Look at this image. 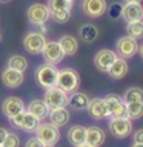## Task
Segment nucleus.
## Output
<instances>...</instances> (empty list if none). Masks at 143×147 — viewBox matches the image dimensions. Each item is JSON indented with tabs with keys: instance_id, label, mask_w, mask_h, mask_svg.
<instances>
[{
	"instance_id": "1",
	"label": "nucleus",
	"mask_w": 143,
	"mask_h": 147,
	"mask_svg": "<svg viewBox=\"0 0 143 147\" xmlns=\"http://www.w3.org/2000/svg\"><path fill=\"white\" fill-rule=\"evenodd\" d=\"M55 86L69 95L78 89V86H80V75L72 67H62L57 72V83H55Z\"/></svg>"
},
{
	"instance_id": "2",
	"label": "nucleus",
	"mask_w": 143,
	"mask_h": 147,
	"mask_svg": "<svg viewBox=\"0 0 143 147\" xmlns=\"http://www.w3.org/2000/svg\"><path fill=\"white\" fill-rule=\"evenodd\" d=\"M57 72H59V69L55 67V64H51V63L40 64V66H37L35 72H34L35 83L40 87H43V89L54 87L55 83H57Z\"/></svg>"
},
{
	"instance_id": "3",
	"label": "nucleus",
	"mask_w": 143,
	"mask_h": 147,
	"mask_svg": "<svg viewBox=\"0 0 143 147\" xmlns=\"http://www.w3.org/2000/svg\"><path fill=\"white\" fill-rule=\"evenodd\" d=\"M34 133H35V138H39L46 147L55 146L60 141L59 127L52 126L51 123H40L39 126H37V129L34 130Z\"/></svg>"
},
{
	"instance_id": "4",
	"label": "nucleus",
	"mask_w": 143,
	"mask_h": 147,
	"mask_svg": "<svg viewBox=\"0 0 143 147\" xmlns=\"http://www.w3.org/2000/svg\"><path fill=\"white\" fill-rule=\"evenodd\" d=\"M45 95H43V101L48 106V109H59V107H66L68 106V94L63 92L62 89H59L57 86L45 89Z\"/></svg>"
},
{
	"instance_id": "5",
	"label": "nucleus",
	"mask_w": 143,
	"mask_h": 147,
	"mask_svg": "<svg viewBox=\"0 0 143 147\" xmlns=\"http://www.w3.org/2000/svg\"><path fill=\"white\" fill-rule=\"evenodd\" d=\"M46 45V37L45 34H42L39 31H31L23 37V48H25L26 52H29L32 55L42 54Z\"/></svg>"
},
{
	"instance_id": "6",
	"label": "nucleus",
	"mask_w": 143,
	"mask_h": 147,
	"mask_svg": "<svg viewBox=\"0 0 143 147\" xmlns=\"http://www.w3.org/2000/svg\"><path fill=\"white\" fill-rule=\"evenodd\" d=\"M137 51H138L137 40L132 38V37H129V35L120 37L117 40V43H115V54H117L118 58L129 60L137 54Z\"/></svg>"
},
{
	"instance_id": "7",
	"label": "nucleus",
	"mask_w": 143,
	"mask_h": 147,
	"mask_svg": "<svg viewBox=\"0 0 143 147\" xmlns=\"http://www.w3.org/2000/svg\"><path fill=\"white\" fill-rule=\"evenodd\" d=\"M108 106V112L111 118H128V110H126V103L123 101L122 96L117 94H108L103 96Z\"/></svg>"
},
{
	"instance_id": "8",
	"label": "nucleus",
	"mask_w": 143,
	"mask_h": 147,
	"mask_svg": "<svg viewBox=\"0 0 143 147\" xmlns=\"http://www.w3.org/2000/svg\"><path fill=\"white\" fill-rule=\"evenodd\" d=\"M109 132L115 138H128L132 133V119L129 118H111L108 123Z\"/></svg>"
},
{
	"instance_id": "9",
	"label": "nucleus",
	"mask_w": 143,
	"mask_h": 147,
	"mask_svg": "<svg viewBox=\"0 0 143 147\" xmlns=\"http://www.w3.org/2000/svg\"><path fill=\"white\" fill-rule=\"evenodd\" d=\"M49 8L48 5H43V3H32L26 11V16H28V20L32 25H43L49 20Z\"/></svg>"
},
{
	"instance_id": "10",
	"label": "nucleus",
	"mask_w": 143,
	"mask_h": 147,
	"mask_svg": "<svg viewBox=\"0 0 143 147\" xmlns=\"http://www.w3.org/2000/svg\"><path fill=\"white\" fill-rule=\"evenodd\" d=\"M82 12L89 18H99L106 12L108 3L106 0H82Z\"/></svg>"
},
{
	"instance_id": "11",
	"label": "nucleus",
	"mask_w": 143,
	"mask_h": 147,
	"mask_svg": "<svg viewBox=\"0 0 143 147\" xmlns=\"http://www.w3.org/2000/svg\"><path fill=\"white\" fill-rule=\"evenodd\" d=\"M42 55H43L45 61L51 64H59L65 58V54L60 48L59 41H46L45 48L42 51Z\"/></svg>"
},
{
	"instance_id": "12",
	"label": "nucleus",
	"mask_w": 143,
	"mask_h": 147,
	"mask_svg": "<svg viewBox=\"0 0 143 147\" xmlns=\"http://www.w3.org/2000/svg\"><path fill=\"white\" fill-rule=\"evenodd\" d=\"M115 60H117V54H115V51H111V49H100L94 55V64L97 71L100 72H108L109 66Z\"/></svg>"
},
{
	"instance_id": "13",
	"label": "nucleus",
	"mask_w": 143,
	"mask_h": 147,
	"mask_svg": "<svg viewBox=\"0 0 143 147\" xmlns=\"http://www.w3.org/2000/svg\"><path fill=\"white\" fill-rule=\"evenodd\" d=\"M88 113L92 119H105L109 117V112H108V106H106V101L105 98H91L89 104H88Z\"/></svg>"
},
{
	"instance_id": "14",
	"label": "nucleus",
	"mask_w": 143,
	"mask_h": 147,
	"mask_svg": "<svg viewBox=\"0 0 143 147\" xmlns=\"http://www.w3.org/2000/svg\"><path fill=\"white\" fill-rule=\"evenodd\" d=\"M2 81L6 87H9V89H16V87H20L23 84L25 75H23V72H20V71L6 67L2 72Z\"/></svg>"
},
{
	"instance_id": "15",
	"label": "nucleus",
	"mask_w": 143,
	"mask_h": 147,
	"mask_svg": "<svg viewBox=\"0 0 143 147\" xmlns=\"http://www.w3.org/2000/svg\"><path fill=\"white\" fill-rule=\"evenodd\" d=\"M2 110L3 113L6 115V117H14V115L20 113L25 110V103H23V100L20 96H8V98L3 100V104H2Z\"/></svg>"
},
{
	"instance_id": "16",
	"label": "nucleus",
	"mask_w": 143,
	"mask_h": 147,
	"mask_svg": "<svg viewBox=\"0 0 143 147\" xmlns=\"http://www.w3.org/2000/svg\"><path fill=\"white\" fill-rule=\"evenodd\" d=\"M122 18L126 23L143 20V6L142 3H125L122 8Z\"/></svg>"
},
{
	"instance_id": "17",
	"label": "nucleus",
	"mask_w": 143,
	"mask_h": 147,
	"mask_svg": "<svg viewBox=\"0 0 143 147\" xmlns=\"http://www.w3.org/2000/svg\"><path fill=\"white\" fill-rule=\"evenodd\" d=\"M106 135L105 130L99 126H91L86 129V144L91 147H101V144L105 142Z\"/></svg>"
},
{
	"instance_id": "18",
	"label": "nucleus",
	"mask_w": 143,
	"mask_h": 147,
	"mask_svg": "<svg viewBox=\"0 0 143 147\" xmlns=\"http://www.w3.org/2000/svg\"><path fill=\"white\" fill-rule=\"evenodd\" d=\"M48 118L52 126L55 127H62L65 124L69 123L71 119V113L66 107H59V109H51L48 112Z\"/></svg>"
},
{
	"instance_id": "19",
	"label": "nucleus",
	"mask_w": 143,
	"mask_h": 147,
	"mask_svg": "<svg viewBox=\"0 0 143 147\" xmlns=\"http://www.w3.org/2000/svg\"><path fill=\"white\" fill-rule=\"evenodd\" d=\"M66 138L74 147L85 144V141H86V127L85 126H77V124L72 126V127H69V130L66 133Z\"/></svg>"
},
{
	"instance_id": "20",
	"label": "nucleus",
	"mask_w": 143,
	"mask_h": 147,
	"mask_svg": "<svg viewBox=\"0 0 143 147\" xmlns=\"http://www.w3.org/2000/svg\"><path fill=\"white\" fill-rule=\"evenodd\" d=\"M89 101H91V98L85 92H78V90L69 94V96H68V104L76 110H86Z\"/></svg>"
},
{
	"instance_id": "21",
	"label": "nucleus",
	"mask_w": 143,
	"mask_h": 147,
	"mask_svg": "<svg viewBox=\"0 0 143 147\" xmlns=\"http://www.w3.org/2000/svg\"><path fill=\"white\" fill-rule=\"evenodd\" d=\"M128 71H129V67H128L126 60L117 57V60H115V61L109 66V69H108V72H106V74H109V77L114 78V80H122V78L126 77Z\"/></svg>"
},
{
	"instance_id": "22",
	"label": "nucleus",
	"mask_w": 143,
	"mask_h": 147,
	"mask_svg": "<svg viewBox=\"0 0 143 147\" xmlns=\"http://www.w3.org/2000/svg\"><path fill=\"white\" fill-rule=\"evenodd\" d=\"M28 112L32 113L37 119H40V121H43L45 118H48V106L45 104L43 100H32L29 104H28Z\"/></svg>"
},
{
	"instance_id": "23",
	"label": "nucleus",
	"mask_w": 143,
	"mask_h": 147,
	"mask_svg": "<svg viewBox=\"0 0 143 147\" xmlns=\"http://www.w3.org/2000/svg\"><path fill=\"white\" fill-rule=\"evenodd\" d=\"M59 45H60V48H62L63 54L68 55V57L76 55L77 51H78V41H77L76 37H72V35H62L59 40Z\"/></svg>"
},
{
	"instance_id": "24",
	"label": "nucleus",
	"mask_w": 143,
	"mask_h": 147,
	"mask_svg": "<svg viewBox=\"0 0 143 147\" xmlns=\"http://www.w3.org/2000/svg\"><path fill=\"white\" fill-rule=\"evenodd\" d=\"M78 35L85 43H92L99 37V29L94 25H82L80 29H78Z\"/></svg>"
},
{
	"instance_id": "25",
	"label": "nucleus",
	"mask_w": 143,
	"mask_h": 147,
	"mask_svg": "<svg viewBox=\"0 0 143 147\" xmlns=\"http://www.w3.org/2000/svg\"><path fill=\"white\" fill-rule=\"evenodd\" d=\"M8 66L6 67H11V69H16V71H20V72H25L28 69V60L20 54H14L8 58L6 61Z\"/></svg>"
},
{
	"instance_id": "26",
	"label": "nucleus",
	"mask_w": 143,
	"mask_h": 147,
	"mask_svg": "<svg viewBox=\"0 0 143 147\" xmlns=\"http://www.w3.org/2000/svg\"><path fill=\"white\" fill-rule=\"evenodd\" d=\"M123 101L125 103H143V89L142 87H129L123 94Z\"/></svg>"
},
{
	"instance_id": "27",
	"label": "nucleus",
	"mask_w": 143,
	"mask_h": 147,
	"mask_svg": "<svg viewBox=\"0 0 143 147\" xmlns=\"http://www.w3.org/2000/svg\"><path fill=\"white\" fill-rule=\"evenodd\" d=\"M40 124V119H37L32 113H29L28 110H25V117H23V121H22V130L23 132H28V133H32L37 129V126Z\"/></svg>"
},
{
	"instance_id": "28",
	"label": "nucleus",
	"mask_w": 143,
	"mask_h": 147,
	"mask_svg": "<svg viewBox=\"0 0 143 147\" xmlns=\"http://www.w3.org/2000/svg\"><path fill=\"white\" fill-rule=\"evenodd\" d=\"M126 34L129 37H132V38H136V40L143 38V20L128 23L126 25Z\"/></svg>"
},
{
	"instance_id": "29",
	"label": "nucleus",
	"mask_w": 143,
	"mask_h": 147,
	"mask_svg": "<svg viewBox=\"0 0 143 147\" xmlns=\"http://www.w3.org/2000/svg\"><path fill=\"white\" fill-rule=\"evenodd\" d=\"M126 110L129 119H138L143 117V103H126Z\"/></svg>"
},
{
	"instance_id": "30",
	"label": "nucleus",
	"mask_w": 143,
	"mask_h": 147,
	"mask_svg": "<svg viewBox=\"0 0 143 147\" xmlns=\"http://www.w3.org/2000/svg\"><path fill=\"white\" fill-rule=\"evenodd\" d=\"M49 18H52L55 23H66L71 18V9H57V11H51Z\"/></svg>"
},
{
	"instance_id": "31",
	"label": "nucleus",
	"mask_w": 143,
	"mask_h": 147,
	"mask_svg": "<svg viewBox=\"0 0 143 147\" xmlns=\"http://www.w3.org/2000/svg\"><path fill=\"white\" fill-rule=\"evenodd\" d=\"M122 8H123V5L118 3V2L111 3L109 6L106 8V12H108L111 20H118V18L122 17Z\"/></svg>"
},
{
	"instance_id": "32",
	"label": "nucleus",
	"mask_w": 143,
	"mask_h": 147,
	"mask_svg": "<svg viewBox=\"0 0 143 147\" xmlns=\"http://www.w3.org/2000/svg\"><path fill=\"white\" fill-rule=\"evenodd\" d=\"M20 146V138L16 132H8L2 142V147H18Z\"/></svg>"
},
{
	"instance_id": "33",
	"label": "nucleus",
	"mask_w": 143,
	"mask_h": 147,
	"mask_svg": "<svg viewBox=\"0 0 143 147\" xmlns=\"http://www.w3.org/2000/svg\"><path fill=\"white\" fill-rule=\"evenodd\" d=\"M49 11H57V9H71L72 3L66 0H48Z\"/></svg>"
},
{
	"instance_id": "34",
	"label": "nucleus",
	"mask_w": 143,
	"mask_h": 147,
	"mask_svg": "<svg viewBox=\"0 0 143 147\" xmlns=\"http://www.w3.org/2000/svg\"><path fill=\"white\" fill-rule=\"evenodd\" d=\"M23 117H25V110L20 113H17V115H14V117H9V124H11L12 127H16V129H20L22 127V121H23Z\"/></svg>"
},
{
	"instance_id": "35",
	"label": "nucleus",
	"mask_w": 143,
	"mask_h": 147,
	"mask_svg": "<svg viewBox=\"0 0 143 147\" xmlns=\"http://www.w3.org/2000/svg\"><path fill=\"white\" fill-rule=\"evenodd\" d=\"M25 147H46V146L39 140V138L32 136V138H29V140L25 142Z\"/></svg>"
},
{
	"instance_id": "36",
	"label": "nucleus",
	"mask_w": 143,
	"mask_h": 147,
	"mask_svg": "<svg viewBox=\"0 0 143 147\" xmlns=\"http://www.w3.org/2000/svg\"><path fill=\"white\" fill-rule=\"evenodd\" d=\"M134 142H140V144H143V129H138V130L134 132Z\"/></svg>"
},
{
	"instance_id": "37",
	"label": "nucleus",
	"mask_w": 143,
	"mask_h": 147,
	"mask_svg": "<svg viewBox=\"0 0 143 147\" xmlns=\"http://www.w3.org/2000/svg\"><path fill=\"white\" fill-rule=\"evenodd\" d=\"M6 133H8V130H6V129L0 126V144H2V142H3V140H5V136H6Z\"/></svg>"
},
{
	"instance_id": "38",
	"label": "nucleus",
	"mask_w": 143,
	"mask_h": 147,
	"mask_svg": "<svg viewBox=\"0 0 143 147\" xmlns=\"http://www.w3.org/2000/svg\"><path fill=\"white\" fill-rule=\"evenodd\" d=\"M137 52L140 54V57H142V60H143V43H142L140 46H138V51H137Z\"/></svg>"
},
{
	"instance_id": "39",
	"label": "nucleus",
	"mask_w": 143,
	"mask_h": 147,
	"mask_svg": "<svg viewBox=\"0 0 143 147\" xmlns=\"http://www.w3.org/2000/svg\"><path fill=\"white\" fill-rule=\"evenodd\" d=\"M126 3H142V0H125Z\"/></svg>"
},
{
	"instance_id": "40",
	"label": "nucleus",
	"mask_w": 143,
	"mask_h": 147,
	"mask_svg": "<svg viewBox=\"0 0 143 147\" xmlns=\"http://www.w3.org/2000/svg\"><path fill=\"white\" fill-rule=\"evenodd\" d=\"M131 147H143V144H140V142H134Z\"/></svg>"
},
{
	"instance_id": "41",
	"label": "nucleus",
	"mask_w": 143,
	"mask_h": 147,
	"mask_svg": "<svg viewBox=\"0 0 143 147\" xmlns=\"http://www.w3.org/2000/svg\"><path fill=\"white\" fill-rule=\"evenodd\" d=\"M77 147H91V146H88L86 142H85V144H82V146H77Z\"/></svg>"
},
{
	"instance_id": "42",
	"label": "nucleus",
	"mask_w": 143,
	"mask_h": 147,
	"mask_svg": "<svg viewBox=\"0 0 143 147\" xmlns=\"http://www.w3.org/2000/svg\"><path fill=\"white\" fill-rule=\"evenodd\" d=\"M0 2H2V3H5V2H9V0H0Z\"/></svg>"
},
{
	"instance_id": "43",
	"label": "nucleus",
	"mask_w": 143,
	"mask_h": 147,
	"mask_svg": "<svg viewBox=\"0 0 143 147\" xmlns=\"http://www.w3.org/2000/svg\"><path fill=\"white\" fill-rule=\"evenodd\" d=\"M66 2H71V3H72V2H74V0H66Z\"/></svg>"
},
{
	"instance_id": "44",
	"label": "nucleus",
	"mask_w": 143,
	"mask_h": 147,
	"mask_svg": "<svg viewBox=\"0 0 143 147\" xmlns=\"http://www.w3.org/2000/svg\"><path fill=\"white\" fill-rule=\"evenodd\" d=\"M0 40H2V34H0Z\"/></svg>"
},
{
	"instance_id": "45",
	"label": "nucleus",
	"mask_w": 143,
	"mask_h": 147,
	"mask_svg": "<svg viewBox=\"0 0 143 147\" xmlns=\"http://www.w3.org/2000/svg\"><path fill=\"white\" fill-rule=\"evenodd\" d=\"M0 147H2V144H0Z\"/></svg>"
},
{
	"instance_id": "46",
	"label": "nucleus",
	"mask_w": 143,
	"mask_h": 147,
	"mask_svg": "<svg viewBox=\"0 0 143 147\" xmlns=\"http://www.w3.org/2000/svg\"><path fill=\"white\" fill-rule=\"evenodd\" d=\"M51 147H54V146H51Z\"/></svg>"
}]
</instances>
